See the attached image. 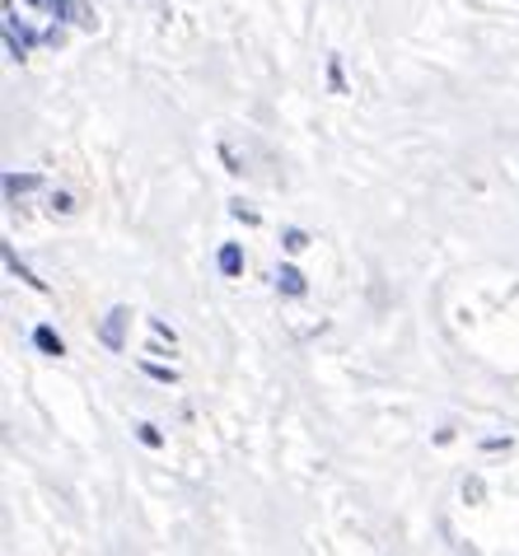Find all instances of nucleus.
Segmentation results:
<instances>
[{"label": "nucleus", "instance_id": "nucleus-1", "mask_svg": "<svg viewBox=\"0 0 519 556\" xmlns=\"http://www.w3.org/2000/svg\"><path fill=\"white\" fill-rule=\"evenodd\" d=\"M127 328H131V308L117 304V308H109V318L99 323V342L109 351H122V346H127Z\"/></svg>", "mask_w": 519, "mask_h": 556}, {"label": "nucleus", "instance_id": "nucleus-2", "mask_svg": "<svg viewBox=\"0 0 519 556\" xmlns=\"http://www.w3.org/2000/svg\"><path fill=\"white\" fill-rule=\"evenodd\" d=\"M34 346H38L42 355H52V361H61V355H66V342H61V332L52 328V323H38V328H34Z\"/></svg>", "mask_w": 519, "mask_h": 556}, {"label": "nucleus", "instance_id": "nucleus-3", "mask_svg": "<svg viewBox=\"0 0 519 556\" xmlns=\"http://www.w3.org/2000/svg\"><path fill=\"white\" fill-rule=\"evenodd\" d=\"M271 281H277V290H281V295H290V300H300L304 290H309V281H304L300 267H281L277 276H271Z\"/></svg>", "mask_w": 519, "mask_h": 556}, {"label": "nucleus", "instance_id": "nucleus-4", "mask_svg": "<svg viewBox=\"0 0 519 556\" xmlns=\"http://www.w3.org/2000/svg\"><path fill=\"white\" fill-rule=\"evenodd\" d=\"M216 267H220V276H243V249L239 243H220V253H216Z\"/></svg>", "mask_w": 519, "mask_h": 556}, {"label": "nucleus", "instance_id": "nucleus-5", "mask_svg": "<svg viewBox=\"0 0 519 556\" xmlns=\"http://www.w3.org/2000/svg\"><path fill=\"white\" fill-rule=\"evenodd\" d=\"M38 188H42V174H5V202H14L24 192H38Z\"/></svg>", "mask_w": 519, "mask_h": 556}, {"label": "nucleus", "instance_id": "nucleus-6", "mask_svg": "<svg viewBox=\"0 0 519 556\" xmlns=\"http://www.w3.org/2000/svg\"><path fill=\"white\" fill-rule=\"evenodd\" d=\"M71 24H75V28H85V34H94V28H99L94 5H89V0H71Z\"/></svg>", "mask_w": 519, "mask_h": 556}, {"label": "nucleus", "instance_id": "nucleus-7", "mask_svg": "<svg viewBox=\"0 0 519 556\" xmlns=\"http://www.w3.org/2000/svg\"><path fill=\"white\" fill-rule=\"evenodd\" d=\"M5 267H10V276H20V281H28V286H34V290H48V281H38V276H34V271H28V267H24V262H20V257H14V249H10V243H5Z\"/></svg>", "mask_w": 519, "mask_h": 556}, {"label": "nucleus", "instance_id": "nucleus-8", "mask_svg": "<svg viewBox=\"0 0 519 556\" xmlns=\"http://www.w3.org/2000/svg\"><path fill=\"white\" fill-rule=\"evenodd\" d=\"M5 34H14V38H24L28 42V48H34V42H48V38H38L34 34V28H28L24 20H20V14H14V10H5Z\"/></svg>", "mask_w": 519, "mask_h": 556}, {"label": "nucleus", "instance_id": "nucleus-9", "mask_svg": "<svg viewBox=\"0 0 519 556\" xmlns=\"http://www.w3.org/2000/svg\"><path fill=\"white\" fill-rule=\"evenodd\" d=\"M34 10H42L48 20H71V0H28Z\"/></svg>", "mask_w": 519, "mask_h": 556}, {"label": "nucleus", "instance_id": "nucleus-10", "mask_svg": "<svg viewBox=\"0 0 519 556\" xmlns=\"http://www.w3.org/2000/svg\"><path fill=\"white\" fill-rule=\"evenodd\" d=\"M136 440H141L145 450H164V435H160V426H150V421H141V426H136Z\"/></svg>", "mask_w": 519, "mask_h": 556}, {"label": "nucleus", "instance_id": "nucleus-11", "mask_svg": "<svg viewBox=\"0 0 519 556\" xmlns=\"http://www.w3.org/2000/svg\"><path fill=\"white\" fill-rule=\"evenodd\" d=\"M141 369H145L150 379H160V383H178V369H169V365H155V361H145Z\"/></svg>", "mask_w": 519, "mask_h": 556}, {"label": "nucleus", "instance_id": "nucleus-12", "mask_svg": "<svg viewBox=\"0 0 519 556\" xmlns=\"http://www.w3.org/2000/svg\"><path fill=\"white\" fill-rule=\"evenodd\" d=\"M286 253H304V249H309V235H304V229H286Z\"/></svg>", "mask_w": 519, "mask_h": 556}, {"label": "nucleus", "instance_id": "nucleus-13", "mask_svg": "<svg viewBox=\"0 0 519 556\" xmlns=\"http://www.w3.org/2000/svg\"><path fill=\"white\" fill-rule=\"evenodd\" d=\"M48 206H52L56 215H71V211H75V197H71V192H52V197H48Z\"/></svg>", "mask_w": 519, "mask_h": 556}, {"label": "nucleus", "instance_id": "nucleus-14", "mask_svg": "<svg viewBox=\"0 0 519 556\" xmlns=\"http://www.w3.org/2000/svg\"><path fill=\"white\" fill-rule=\"evenodd\" d=\"M328 85H332V94H346V80H342V61L332 56V66H328Z\"/></svg>", "mask_w": 519, "mask_h": 556}, {"label": "nucleus", "instance_id": "nucleus-15", "mask_svg": "<svg viewBox=\"0 0 519 556\" xmlns=\"http://www.w3.org/2000/svg\"><path fill=\"white\" fill-rule=\"evenodd\" d=\"M230 215H235V220H243V225H257V211L243 206V202H230Z\"/></svg>", "mask_w": 519, "mask_h": 556}, {"label": "nucleus", "instance_id": "nucleus-16", "mask_svg": "<svg viewBox=\"0 0 519 556\" xmlns=\"http://www.w3.org/2000/svg\"><path fill=\"white\" fill-rule=\"evenodd\" d=\"M150 332H155L160 342H178V337H174V328H169V323H164V318H150Z\"/></svg>", "mask_w": 519, "mask_h": 556}, {"label": "nucleus", "instance_id": "nucleus-17", "mask_svg": "<svg viewBox=\"0 0 519 556\" xmlns=\"http://www.w3.org/2000/svg\"><path fill=\"white\" fill-rule=\"evenodd\" d=\"M464 496H468V501H482V482H478V477H468V486H464Z\"/></svg>", "mask_w": 519, "mask_h": 556}, {"label": "nucleus", "instance_id": "nucleus-18", "mask_svg": "<svg viewBox=\"0 0 519 556\" xmlns=\"http://www.w3.org/2000/svg\"><path fill=\"white\" fill-rule=\"evenodd\" d=\"M220 160H225V164H230V174H243V164H239V160H235V154H230V146H220Z\"/></svg>", "mask_w": 519, "mask_h": 556}, {"label": "nucleus", "instance_id": "nucleus-19", "mask_svg": "<svg viewBox=\"0 0 519 556\" xmlns=\"http://www.w3.org/2000/svg\"><path fill=\"white\" fill-rule=\"evenodd\" d=\"M42 38H48V48H61V42H66V34H61L56 24H52V28H48V34H42Z\"/></svg>", "mask_w": 519, "mask_h": 556}]
</instances>
